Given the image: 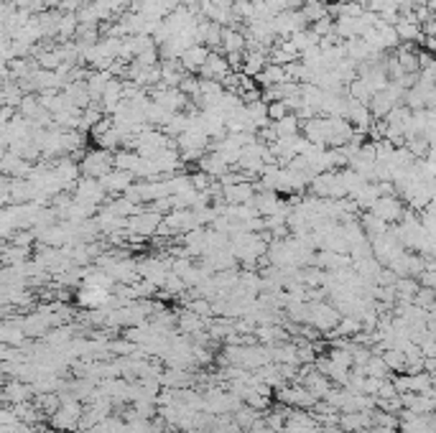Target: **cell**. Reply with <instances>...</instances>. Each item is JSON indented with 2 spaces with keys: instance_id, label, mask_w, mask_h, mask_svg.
I'll use <instances>...</instances> for the list:
<instances>
[{
  "instance_id": "cell-1",
  "label": "cell",
  "mask_w": 436,
  "mask_h": 433,
  "mask_svg": "<svg viewBox=\"0 0 436 433\" xmlns=\"http://www.w3.org/2000/svg\"><path fill=\"white\" fill-rule=\"evenodd\" d=\"M306 303H309V319H306V324L314 326L319 334H329L337 326L339 316H342L335 306H329L324 301H314V303L306 301Z\"/></svg>"
},
{
  "instance_id": "cell-2",
  "label": "cell",
  "mask_w": 436,
  "mask_h": 433,
  "mask_svg": "<svg viewBox=\"0 0 436 433\" xmlns=\"http://www.w3.org/2000/svg\"><path fill=\"white\" fill-rule=\"evenodd\" d=\"M79 171H82V176H87V179H102L105 174L112 171V153L102 148L90 150L82 159V163H79Z\"/></svg>"
},
{
  "instance_id": "cell-3",
  "label": "cell",
  "mask_w": 436,
  "mask_h": 433,
  "mask_svg": "<svg viewBox=\"0 0 436 433\" xmlns=\"http://www.w3.org/2000/svg\"><path fill=\"white\" fill-rule=\"evenodd\" d=\"M161 219H164V214H159V212H153V209H141V212H135L133 216H128L126 230L130 234L151 237V234L156 232V227H159Z\"/></svg>"
},
{
  "instance_id": "cell-4",
  "label": "cell",
  "mask_w": 436,
  "mask_h": 433,
  "mask_svg": "<svg viewBox=\"0 0 436 433\" xmlns=\"http://www.w3.org/2000/svg\"><path fill=\"white\" fill-rule=\"evenodd\" d=\"M403 212H406V207H403V201L398 199L395 194H390V197H377L375 204L370 207V214H375L377 219H383L386 225L401 222Z\"/></svg>"
},
{
  "instance_id": "cell-5",
  "label": "cell",
  "mask_w": 436,
  "mask_h": 433,
  "mask_svg": "<svg viewBox=\"0 0 436 433\" xmlns=\"http://www.w3.org/2000/svg\"><path fill=\"white\" fill-rule=\"evenodd\" d=\"M75 201H82V204H92V207H97V204H102L105 201V192H102V186L97 179H79V183H77V192H75Z\"/></svg>"
},
{
  "instance_id": "cell-6",
  "label": "cell",
  "mask_w": 436,
  "mask_h": 433,
  "mask_svg": "<svg viewBox=\"0 0 436 433\" xmlns=\"http://www.w3.org/2000/svg\"><path fill=\"white\" fill-rule=\"evenodd\" d=\"M102 186V192L105 194H123L126 189H130V183L135 181V176L130 171H118V168H112L110 174H105L102 179H97Z\"/></svg>"
},
{
  "instance_id": "cell-7",
  "label": "cell",
  "mask_w": 436,
  "mask_h": 433,
  "mask_svg": "<svg viewBox=\"0 0 436 433\" xmlns=\"http://www.w3.org/2000/svg\"><path fill=\"white\" fill-rule=\"evenodd\" d=\"M207 54H210V49H207V46H201V43H192L189 49L181 51L179 64H181V69H184V72H199L201 64L207 61Z\"/></svg>"
},
{
  "instance_id": "cell-8",
  "label": "cell",
  "mask_w": 436,
  "mask_h": 433,
  "mask_svg": "<svg viewBox=\"0 0 436 433\" xmlns=\"http://www.w3.org/2000/svg\"><path fill=\"white\" fill-rule=\"evenodd\" d=\"M222 197H225L227 204H250L252 197H255V186L250 181L232 183V186L222 189Z\"/></svg>"
},
{
  "instance_id": "cell-9",
  "label": "cell",
  "mask_w": 436,
  "mask_h": 433,
  "mask_svg": "<svg viewBox=\"0 0 436 433\" xmlns=\"http://www.w3.org/2000/svg\"><path fill=\"white\" fill-rule=\"evenodd\" d=\"M268 64V54L263 49H255V51H245L243 54V69H240V74L250 77V79H255V77L260 74V69Z\"/></svg>"
},
{
  "instance_id": "cell-10",
  "label": "cell",
  "mask_w": 436,
  "mask_h": 433,
  "mask_svg": "<svg viewBox=\"0 0 436 433\" xmlns=\"http://www.w3.org/2000/svg\"><path fill=\"white\" fill-rule=\"evenodd\" d=\"M219 46L225 49V54H243L248 41H245V34H240V31H235V28H222Z\"/></svg>"
},
{
  "instance_id": "cell-11",
  "label": "cell",
  "mask_w": 436,
  "mask_h": 433,
  "mask_svg": "<svg viewBox=\"0 0 436 433\" xmlns=\"http://www.w3.org/2000/svg\"><path fill=\"white\" fill-rule=\"evenodd\" d=\"M31 385L21 383V380H6V387H3V398L8 400L10 405H18V403H26L28 395H31Z\"/></svg>"
},
{
  "instance_id": "cell-12",
  "label": "cell",
  "mask_w": 436,
  "mask_h": 433,
  "mask_svg": "<svg viewBox=\"0 0 436 433\" xmlns=\"http://www.w3.org/2000/svg\"><path fill=\"white\" fill-rule=\"evenodd\" d=\"M255 82L263 84V87H276V84H284V82H288V79H286V69L284 67L266 64V67L260 69V74L255 77Z\"/></svg>"
},
{
  "instance_id": "cell-13",
  "label": "cell",
  "mask_w": 436,
  "mask_h": 433,
  "mask_svg": "<svg viewBox=\"0 0 436 433\" xmlns=\"http://www.w3.org/2000/svg\"><path fill=\"white\" fill-rule=\"evenodd\" d=\"M270 128H273L276 138H294V135H299V128H301V123H299V117L288 112V115H284L281 120L270 123Z\"/></svg>"
},
{
  "instance_id": "cell-14",
  "label": "cell",
  "mask_w": 436,
  "mask_h": 433,
  "mask_svg": "<svg viewBox=\"0 0 436 433\" xmlns=\"http://www.w3.org/2000/svg\"><path fill=\"white\" fill-rule=\"evenodd\" d=\"M199 168H201V174H207L210 176V179H219V176L222 174H227V163L222 159H219L217 153H212V156H207V153H204V156H201L199 159Z\"/></svg>"
},
{
  "instance_id": "cell-15",
  "label": "cell",
  "mask_w": 436,
  "mask_h": 433,
  "mask_svg": "<svg viewBox=\"0 0 436 433\" xmlns=\"http://www.w3.org/2000/svg\"><path fill=\"white\" fill-rule=\"evenodd\" d=\"M207 319H210V316H197V314H192V311L186 308L184 314L179 316V329H181V332H186V334L204 332V329H207V324H210Z\"/></svg>"
},
{
  "instance_id": "cell-16",
  "label": "cell",
  "mask_w": 436,
  "mask_h": 433,
  "mask_svg": "<svg viewBox=\"0 0 436 433\" xmlns=\"http://www.w3.org/2000/svg\"><path fill=\"white\" fill-rule=\"evenodd\" d=\"M357 332H362L360 319H355V316H339L337 326L329 334H335V336H339V339H353Z\"/></svg>"
},
{
  "instance_id": "cell-17",
  "label": "cell",
  "mask_w": 436,
  "mask_h": 433,
  "mask_svg": "<svg viewBox=\"0 0 436 433\" xmlns=\"http://www.w3.org/2000/svg\"><path fill=\"white\" fill-rule=\"evenodd\" d=\"M360 227H362V232H365V237H368V240H373V237H380V234H386L388 232V227L390 225H386V222H383V219H377L375 214H365L360 219Z\"/></svg>"
},
{
  "instance_id": "cell-18",
  "label": "cell",
  "mask_w": 436,
  "mask_h": 433,
  "mask_svg": "<svg viewBox=\"0 0 436 433\" xmlns=\"http://www.w3.org/2000/svg\"><path fill=\"white\" fill-rule=\"evenodd\" d=\"M380 359L386 362L388 372H403V370H406V357H403L398 350H386L380 354Z\"/></svg>"
},
{
  "instance_id": "cell-19",
  "label": "cell",
  "mask_w": 436,
  "mask_h": 433,
  "mask_svg": "<svg viewBox=\"0 0 436 433\" xmlns=\"http://www.w3.org/2000/svg\"><path fill=\"white\" fill-rule=\"evenodd\" d=\"M411 303L424 308V311H434V288H421L419 285V291L413 293Z\"/></svg>"
},
{
  "instance_id": "cell-20",
  "label": "cell",
  "mask_w": 436,
  "mask_h": 433,
  "mask_svg": "<svg viewBox=\"0 0 436 433\" xmlns=\"http://www.w3.org/2000/svg\"><path fill=\"white\" fill-rule=\"evenodd\" d=\"M365 375L377 377V380L388 377V367H386V362L380 359V354H373V357L368 359V365H365Z\"/></svg>"
},
{
  "instance_id": "cell-21",
  "label": "cell",
  "mask_w": 436,
  "mask_h": 433,
  "mask_svg": "<svg viewBox=\"0 0 436 433\" xmlns=\"http://www.w3.org/2000/svg\"><path fill=\"white\" fill-rule=\"evenodd\" d=\"M266 115H268L270 123H276V120H281L284 115H288V108H286L284 100H273L266 105Z\"/></svg>"
},
{
  "instance_id": "cell-22",
  "label": "cell",
  "mask_w": 436,
  "mask_h": 433,
  "mask_svg": "<svg viewBox=\"0 0 436 433\" xmlns=\"http://www.w3.org/2000/svg\"><path fill=\"white\" fill-rule=\"evenodd\" d=\"M189 183H192L194 192H210L212 186V179L207 174H201V171H197V174L189 176Z\"/></svg>"
},
{
  "instance_id": "cell-23",
  "label": "cell",
  "mask_w": 436,
  "mask_h": 433,
  "mask_svg": "<svg viewBox=\"0 0 436 433\" xmlns=\"http://www.w3.org/2000/svg\"><path fill=\"white\" fill-rule=\"evenodd\" d=\"M3 387H6V380H3V375H0V392H3Z\"/></svg>"
}]
</instances>
